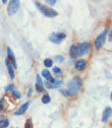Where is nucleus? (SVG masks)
I'll list each match as a JSON object with an SVG mask.
<instances>
[{
	"label": "nucleus",
	"mask_w": 112,
	"mask_h": 128,
	"mask_svg": "<svg viewBox=\"0 0 112 128\" xmlns=\"http://www.w3.org/2000/svg\"><path fill=\"white\" fill-rule=\"evenodd\" d=\"M91 44L89 42H83V43H79L77 46L75 45H71L70 49H69V54L71 55L72 58H77L79 56H83L87 53L90 52L91 50Z\"/></svg>",
	"instance_id": "f257e3e1"
},
{
	"label": "nucleus",
	"mask_w": 112,
	"mask_h": 128,
	"mask_svg": "<svg viewBox=\"0 0 112 128\" xmlns=\"http://www.w3.org/2000/svg\"><path fill=\"white\" fill-rule=\"evenodd\" d=\"M81 88H82V79L78 76L73 77L66 88L68 97H74V96H76L77 92L81 90Z\"/></svg>",
	"instance_id": "f03ea898"
},
{
	"label": "nucleus",
	"mask_w": 112,
	"mask_h": 128,
	"mask_svg": "<svg viewBox=\"0 0 112 128\" xmlns=\"http://www.w3.org/2000/svg\"><path fill=\"white\" fill-rule=\"evenodd\" d=\"M35 5L40 10V12L44 15V16H46V18H56L57 15H58V12L55 9H53L51 7H48L46 5H43L40 2H38V1H35Z\"/></svg>",
	"instance_id": "7ed1b4c3"
},
{
	"label": "nucleus",
	"mask_w": 112,
	"mask_h": 128,
	"mask_svg": "<svg viewBox=\"0 0 112 128\" xmlns=\"http://www.w3.org/2000/svg\"><path fill=\"white\" fill-rule=\"evenodd\" d=\"M107 32H108V30L106 28V30H104L102 33L96 38V40H95V43H94V46H95V48L97 50H100L101 48H102V46L104 45V42H105V40H106V37H107Z\"/></svg>",
	"instance_id": "20e7f679"
},
{
	"label": "nucleus",
	"mask_w": 112,
	"mask_h": 128,
	"mask_svg": "<svg viewBox=\"0 0 112 128\" xmlns=\"http://www.w3.org/2000/svg\"><path fill=\"white\" fill-rule=\"evenodd\" d=\"M65 38H66V35L64 33H52L49 36L50 42H52L54 44H60Z\"/></svg>",
	"instance_id": "39448f33"
},
{
	"label": "nucleus",
	"mask_w": 112,
	"mask_h": 128,
	"mask_svg": "<svg viewBox=\"0 0 112 128\" xmlns=\"http://www.w3.org/2000/svg\"><path fill=\"white\" fill-rule=\"evenodd\" d=\"M20 5H21V2L19 0H12V1H10L8 5V14L13 15L14 13H17L18 10L20 9Z\"/></svg>",
	"instance_id": "423d86ee"
},
{
	"label": "nucleus",
	"mask_w": 112,
	"mask_h": 128,
	"mask_svg": "<svg viewBox=\"0 0 112 128\" xmlns=\"http://www.w3.org/2000/svg\"><path fill=\"white\" fill-rule=\"evenodd\" d=\"M63 84V80L62 79H55V78H52L51 80H46L45 82V86L47 88H59L61 84Z\"/></svg>",
	"instance_id": "0eeeda50"
},
{
	"label": "nucleus",
	"mask_w": 112,
	"mask_h": 128,
	"mask_svg": "<svg viewBox=\"0 0 112 128\" xmlns=\"http://www.w3.org/2000/svg\"><path fill=\"white\" fill-rule=\"evenodd\" d=\"M7 55H8V60L11 62L13 68H17V67H18L17 59H15V56H14V54H13V51L11 50V48H10V47L7 48Z\"/></svg>",
	"instance_id": "6e6552de"
},
{
	"label": "nucleus",
	"mask_w": 112,
	"mask_h": 128,
	"mask_svg": "<svg viewBox=\"0 0 112 128\" xmlns=\"http://www.w3.org/2000/svg\"><path fill=\"white\" fill-rule=\"evenodd\" d=\"M30 105H31V102H30V101L24 103L18 111H15V112H14V115H15V116H19V115H23V114H25V113H26V111H28V108H29Z\"/></svg>",
	"instance_id": "1a4fd4ad"
},
{
	"label": "nucleus",
	"mask_w": 112,
	"mask_h": 128,
	"mask_svg": "<svg viewBox=\"0 0 112 128\" xmlns=\"http://www.w3.org/2000/svg\"><path fill=\"white\" fill-rule=\"evenodd\" d=\"M36 90L38 92H42L44 90V84H43L42 78L39 74L36 76Z\"/></svg>",
	"instance_id": "9d476101"
},
{
	"label": "nucleus",
	"mask_w": 112,
	"mask_h": 128,
	"mask_svg": "<svg viewBox=\"0 0 112 128\" xmlns=\"http://www.w3.org/2000/svg\"><path fill=\"white\" fill-rule=\"evenodd\" d=\"M87 67V61L84 59H79L78 61H76L75 63V69L78 71H83L85 68Z\"/></svg>",
	"instance_id": "9b49d317"
},
{
	"label": "nucleus",
	"mask_w": 112,
	"mask_h": 128,
	"mask_svg": "<svg viewBox=\"0 0 112 128\" xmlns=\"http://www.w3.org/2000/svg\"><path fill=\"white\" fill-rule=\"evenodd\" d=\"M5 64H6V67H7V70H8V73H9L10 78H11V79L14 78V76H15V74H14V68H13V66H12L11 62L8 60V58L5 59Z\"/></svg>",
	"instance_id": "f8f14e48"
},
{
	"label": "nucleus",
	"mask_w": 112,
	"mask_h": 128,
	"mask_svg": "<svg viewBox=\"0 0 112 128\" xmlns=\"http://www.w3.org/2000/svg\"><path fill=\"white\" fill-rule=\"evenodd\" d=\"M111 112H112L111 107H107V108L105 109V111L103 112V117H102V121H103V122H107V121H108L109 117L111 116Z\"/></svg>",
	"instance_id": "ddd939ff"
},
{
	"label": "nucleus",
	"mask_w": 112,
	"mask_h": 128,
	"mask_svg": "<svg viewBox=\"0 0 112 128\" xmlns=\"http://www.w3.org/2000/svg\"><path fill=\"white\" fill-rule=\"evenodd\" d=\"M42 75L44 76V78L47 79V82H48V80H51V79L53 78L52 75H51V73H50V71L47 70V69H43V70H42Z\"/></svg>",
	"instance_id": "4468645a"
},
{
	"label": "nucleus",
	"mask_w": 112,
	"mask_h": 128,
	"mask_svg": "<svg viewBox=\"0 0 112 128\" xmlns=\"http://www.w3.org/2000/svg\"><path fill=\"white\" fill-rule=\"evenodd\" d=\"M50 101H51V98H50L49 94L45 92L43 94V97H42V103L43 104H48V103H50Z\"/></svg>",
	"instance_id": "2eb2a0df"
},
{
	"label": "nucleus",
	"mask_w": 112,
	"mask_h": 128,
	"mask_svg": "<svg viewBox=\"0 0 112 128\" xmlns=\"http://www.w3.org/2000/svg\"><path fill=\"white\" fill-rule=\"evenodd\" d=\"M8 125H9V121H8V119L4 118V119H2V120H0V128L8 127Z\"/></svg>",
	"instance_id": "dca6fc26"
},
{
	"label": "nucleus",
	"mask_w": 112,
	"mask_h": 128,
	"mask_svg": "<svg viewBox=\"0 0 112 128\" xmlns=\"http://www.w3.org/2000/svg\"><path fill=\"white\" fill-rule=\"evenodd\" d=\"M52 64H53V60H52V59L47 58V59L44 60V65H45V67H47V68L52 67Z\"/></svg>",
	"instance_id": "f3484780"
},
{
	"label": "nucleus",
	"mask_w": 112,
	"mask_h": 128,
	"mask_svg": "<svg viewBox=\"0 0 112 128\" xmlns=\"http://www.w3.org/2000/svg\"><path fill=\"white\" fill-rule=\"evenodd\" d=\"M25 128H34V124H33V120L31 118H29L26 122V127Z\"/></svg>",
	"instance_id": "a211bd4d"
},
{
	"label": "nucleus",
	"mask_w": 112,
	"mask_h": 128,
	"mask_svg": "<svg viewBox=\"0 0 112 128\" xmlns=\"http://www.w3.org/2000/svg\"><path fill=\"white\" fill-rule=\"evenodd\" d=\"M53 60H55V61H57V62L62 63L63 61H64V57H63L62 55H56V56H54V57H53Z\"/></svg>",
	"instance_id": "6ab92c4d"
},
{
	"label": "nucleus",
	"mask_w": 112,
	"mask_h": 128,
	"mask_svg": "<svg viewBox=\"0 0 112 128\" xmlns=\"http://www.w3.org/2000/svg\"><path fill=\"white\" fill-rule=\"evenodd\" d=\"M12 96H13L15 99H21V97H22L21 92H18V90H12Z\"/></svg>",
	"instance_id": "aec40b11"
},
{
	"label": "nucleus",
	"mask_w": 112,
	"mask_h": 128,
	"mask_svg": "<svg viewBox=\"0 0 112 128\" xmlns=\"http://www.w3.org/2000/svg\"><path fill=\"white\" fill-rule=\"evenodd\" d=\"M53 72H54L55 74H57V75H59V74L62 73L61 69H60L59 67H57V66H54V67H53Z\"/></svg>",
	"instance_id": "412c9836"
},
{
	"label": "nucleus",
	"mask_w": 112,
	"mask_h": 128,
	"mask_svg": "<svg viewBox=\"0 0 112 128\" xmlns=\"http://www.w3.org/2000/svg\"><path fill=\"white\" fill-rule=\"evenodd\" d=\"M4 102H5V99L2 98L1 100H0V111H3V106H4Z\"/></svg>",
	"instance_id": "4be33fe9"
},
{
	"label": "nucleus",
	"mask_w": 112,
	"mask_h": 128,
	"mask_svg": "<svg viewBox=\"0 0 112 128\" xmlns=\"http://www.w3.org/2000/svg\"><path fill=\"white\" fill-rule=\"evenodd\" d=\"M13 88H14V86L13 84H8L6 88H5V92H9V90H13Z\"/></svg>",
	"instance_id": "5701e85b"
},
{
	"label": "nucleus",
	"mask_w": 112,
	"mask_h": 128,
	"mask_svg": "<svg viewBox=\"0 0 112 128\" xmlns=\"http://www.w3.org/2000/svg\"><path fill=\"white\" fill-rule=\"evenodd\" d=\"M45 2H46V3H48V4L53 5V4H55V3H56V0H46Z\"/></svg>",
	"instance_id": "b1692460"
},
{
	"label": "nucleus",
	"mask_w": 112,
	"mask_h": 128,
	"mask_svg": "<svg viewBox=\"0 0 112 128\" xmlns=\"http://www.w3.org/2000/svg\"><path fill=\"white\" fill-rule=\"evenodd\" d=\"M32 92H33V88H29V90H28V94H27L28 97H31V96H32Z\"/></svg>",
	"instance_id": "393cba45"
},
{
	"label": "nucleus",
	"mask_w": 112,
	"mask_h": 128,
	"mask_svg": "<svg viewBox=\"0 0 112 128\" xmlns=\"http://www.w3.org/2000/svg\"><path fill=\"white\" fill-rule=\"evenodd\" d=\"M60 92L64 94L65 97H68V94H67V92H66V90H60Z\"/></svg>",
	"instance_id": "a878e982"
},
{
	"label": "nucleus",
	"mask_w": 112,
	"mask_h": 128,
	"mask_svg": "<svg viewBox=\"0 0 112 128\" xmlns=\"http://www.w3.org/2000/svg\"><path fill=\"white\" fill-rule=\"evenodd\" d=\"M111 34H112V32L111 30H109V42H111Z\"/></svg>",
	"instance_id": "bb28decb"
},
{
	"label": "nucleus",
	"mask_w": 112,
	"mask_h": 128,
	"mask_svg": "<svg viewBox=\"0 0 112 128\" xmlns=\"http://www.w3.org/2000/svg\"><path fill=\"white\" fill-rule=\"evenodd\" d=\"M1 3H3V4H5V3H7V1H6V0H2V1H1Z\"/></svg>",
	"instance_id": "cd10ccee"
},
{
	"label": "nucleus",
	"mask_w": 112,
	"mask_h": 128,
	"mask_svg": "<svg viewBox=\"0 0 112 128\" xmlns=\"http://www.w3.org/2000/svg\"><path fill=\"white\" fill-rule=\"evenodd\" d=\"M15 128H19V127H15Z\"/></svg>",
	"instance_id": "c85d7f7f"
}]
</instances>
